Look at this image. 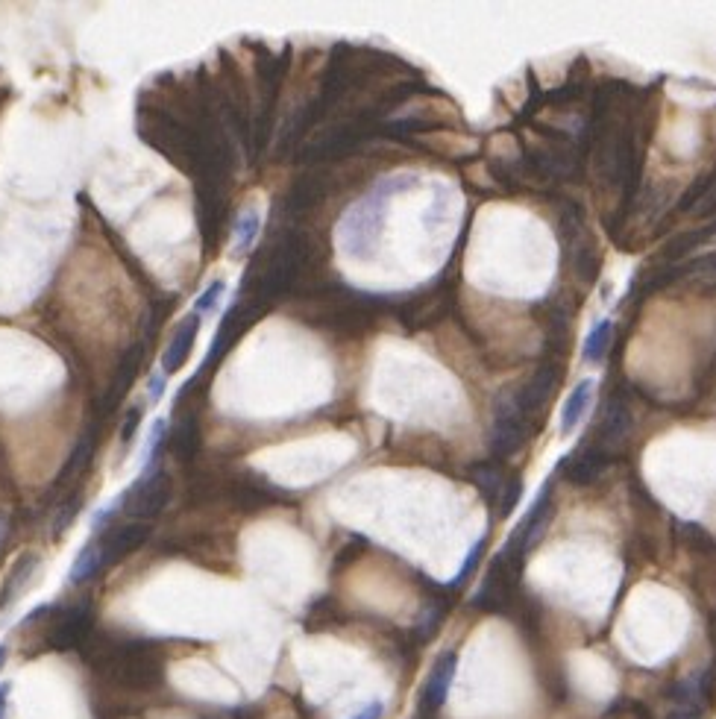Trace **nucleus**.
Instances as JSON below:
<instances>
[{"label":"nucleus","mask_w":716,"mask_h":719,"mask_svg":"<svg viewBox=\"0 0 716 719\" xmlns=\"http://www.w3.org/2000/svg\"><path fill=\"white\" fill-rule=\"evenodd\" d=\"M611 335H614L611 320H599V323L590 329L587 341H584V361L596 364V361L605 359V353H608V347H611Z\"/></svg>","instance_id":"13"},{"label":"nucleus","mask_w":716,"mask_h":719,"mask_svg":"<svg viewBox=\"0 0 716 719\" xmlns=\"http://www.w3.org/2000/svg\"><path fill=\"white\" fill-rule=\"evenodd\" d=\"M141 405H135L130 408V414H127V423H124V429H121V441H124V447H130V441H133L135 429H138V423H141Z\"/></svg>","instance_id":"19"},{"label":"nucleus","mask_w":716,"mask_h":719,"mask_svg":"<svg viewBox=\"0 0 716 719\" xmlns=\"http://www.w3.org/2000/svg\"><path fill=\"white\" fill-rule=\"evenodd\" d=\"M455 670H458V658H455V652H444V655L438 658V664L432 667V673L426 678V684H423L420 714L435 717V714L444 708V702H447L449 696V687H452V678H455Z\"/></svg>","instance_id":"5"},{"label":"nucleus","mask_w":716,"mask_h":719,"mask_svg":"<svg viewBox=\"0 0 716 719\" xmlns=\"http://www.w3.org/2000/svg\"><path fill=\"white\" fill-rule=\"evenodd\" d=\"M482 552H485V540H479L473 549H470V555H467V561H464V567L458 570V576L452 579V587L464 585L467 579H470V573L476 570V564H479V558H482Z\"/></svg>","instance_id":"17"},{"label":"nucleus","mask_w":716,"mask_h":719,"mask_svg":"<svg viewBox=\"0 0 716 719\" xmlns=\"http://www.w3.org/2000/svg\"><path fill=\"white\" fill-rule=\"evenodd\" d=\"M593 388H596L593 379H582L573 388V394L567 397V403L561 408V435H570L582 423L587 408H590V400H593Z\"/></svg>","instance_id":"10"},{"label":"nucleus","mask_w":716,"mask_h":719,"mask_svg":"<svg viewBox=\"0 0 716 719\" xmlns=\"http://www.w3.org/2000/svg\"><path fill=\"white\" fill-rule=\"evenodd\" d=\"M226 294V282L224 279H215L200 297H197V303H194V312L203 317V315H215L218 312V306H221V300H224Z\"/></svg>","instance_id":"15"},{"label":"nucleus","mask_w":716,"mask_h":719,"mask_svg":"<svg viewBox=\"0 0 716 719\" xmlns=\"http://www.w3.org/2000/svg\"><path fill=\"white\" fill-rule=\"evenodd\" d=\"M259 229H262V215H259V209H253V206L244 209V212L238 215V221H235V229H232V250H235V256L250 253V247L256 244Z\"/></svg>","instance_id":"12"},{"label":"nucleus","mask_w":716,"mask_h":719,"mask_svg":"<svg viewBox=\"0 0 716 719\" xmlns=\"http://www.w3.org/2000/svg\"><path fill=\"white\" fill-rule=\"evenodd\" d=\"M39 564H42V561H39L36 552H24V555L9 567V573H6V579H3V587H0V611L12 608V605L21 599V593L27 590L30 579L36 576Z\"/></svg>","instance_id":"9"},{"label":"nucleus","mask_w":716,"mask_h":719,"mask_svg":"<svg viewBox=\"0 0 716 719\" xmlns=\"http://www.w3.org/2000/svg\"><path fill=\"white\" fill-rule=\"evenodd\" d=\"M147 538H150V526H147V523H138V520L112 529L109 535H100L103 564H118L121 558H127L130 552H135Z\"/></svg>","instance_id":"7"},{"label":"nucleus","mask_w":716,"mask_h":719,"mask_svg":"<svg viewBox=\"0 0 716 719\" xmlns=\"http://www.w3.org/2000/svg\"><path fill=\"white\" fill-rule=\"evenodd\" d=\"M89 631V608L86 605H74L59 620H53V626L47 631V643L53 649H74V646H80L89 637Z\"/></svg>","instance_id":"6"},{"label":"nucleus","mask_w":716,"mask_h":719,"mask_svg":"<svg viewBox=\"0 0 716 719\" xmlns=\"http://www.w3.org/2000/svg\"><path fill=\"white\" fill-rule=\"evenodd\" d=\"M80 496H74L71 502H65L62 508H59V514H56V523H53V538H62L65 535V529L77 520V511H80Z\"/></svg>","instance_id":"16"},{"label":"nucleus","mask_w":716,"mask_h":719,"mask_svg":"<svg viewBox=\"0 0 716 719\" xmlns=\"http://www.w3.org/2000/svg\"><path fill=\"white\" fill-rule=\"evenodd\" d=\"M6 705H9V684H0V719L6 717Z\"/></svg>","instance_id":"21"},{"label":"nucleus","mask_w":716,"mask_h":719,"mask_svg":"<svg viewBox=\"0 0 716 719\" xmlns=\"http://www.w3.org/2000/svg\"><path fill=\"white\" fill-rule=\"evenodd\" d=\"M6 529H9V523H6V514H0V546H3V538H6Z\"/></svg>","instance_id":"22"},{"label":"nucleus","mask_w":716,"mask_h":719,"mask_svg":"<svg viewBox=\"0 0 716 719\" xmlns=\"http://www.w3.org/2000/svg\"><path fill=\"white\" fill-rule=\"evenodd\" d=\"M165 385H168V376L159 370V373H153L150 376V382H147V403H159L162 400V394H165Z\"/></svg>","instance_id":"18"},{"label":"nucleus","mask_w":716,"mask_h":719,"mask_svg":"<svg viewBox=\"0 0 716 719\" xmlns=\"http://www.w3.org/2000/svg\"><path fill=\"white\" fill-rule=\"evenodd\" d=\"M200 320H203V317L197 315V312H191V315L179 323V329L174 332L168 350L162 353V373H165V376L177 373L179 367L188 361L191 350H194V341H197V332H200Z\"/></svg>","instance_id":"8"},{"label":"nucleus","mask_w":716,"mask_h":719,"mask_svg":"<svg viewBox=\"0 0 716 719\" xmlns=\"http://www.w3.org/2000/svg\"><path fill=\"white\" fill-rule=\"evenodd\" d=\"M168 499H171V479L165 473H153L147 479H138L133 488H127L124 514H130L138 523L150 520V517L162 514Z\"/></svg>","instance_id":"4"},{"label":"nucleus","mask_w":716,"mask_h":719,"mask_svg":"<svg viewBox=\"0 0 716 719\" xmlns=\"http://www.w3.org/2000/svg\"><path fill=\"white\" fill-rule=\"evenodd\" d=\"M165 435H168V420H165V417H159V420L153 423V429H150L147 441H144V450H141V461H144L141 479H147V476H153V473H156V452L162 450V441H165Z\"/></svg>","instance_id":"14"},{"label":"nucleus","mask_w":716,"mask_h":719,"mask_svg":"<svg viewBox=\"0 0 716 719\" xmlns=\"http://www.w3.org/2000/svg\"><path fill=\"white\" fill-rule=\"evenodd\" d=\"M414 182L411 174H394L388 180H382L364 200H358L356 206L341 218L338 224V241L350 256H373L376 244H379V232L385 226V203L405 191Z\"/></svg>","instance_id":"1"},{"label":"nucleus","mask_w":716,"mask_h":719,"mask_svg":"<svg viewBox=\"0 0 716 719\" xmlns=\"http://www.w3.org/2000/svg\"><path fill=\"white\" fill-rule=\"evenodd\" d=\"M3 664H6V646L0 643V667H3Z\"/></svg>","instance_id":"23"},{"label":"nucleus","mask_w":716,"mask_h":719,"mask_svg":"<svg viewBox=\"0 0 716 719\" xmlns=\"http://www.w3.org/2000/svg\"><path fill=\"white\" fill-rule=\"evenodd\" d=\"M103 567H106L103 564V546H100V538H94L80 549V555L71 567V585H86Z\"/></svg>","instance_id":"11"},{"label":"nucleus","mask_w":716,"mask_h":719,"mask_svg":"<svg viewBox=\"0 0 716 719\" xmlns=\"http://www.w3.org/2000/svg\"><path fill=\"white\" fill-rule=\"evenodd\" d=\"M382 714H385V705H382V702H370V705H364L353 719H382Z\"/></svg>","instance_id":"20"},{"label":"nucleus","mask_w":716,"mask_h":719,"mask_svg":"<svg viewBox=\"0 0 716 719\" xmlns=\"http://www.w3.org/2000/svg\"><path fill=\"white\" fill-rule=\"evenodd\" d=\"M526 411L517 403V394H502L493 420V447L502 455H514L526 441Z\"/></svg>","instance_id":"3"},{"label":"nucleus","mask_w":716,"mask_h":719,"mask_svg":"<svg viewBox=\"0 0 716 719\" xmlns=\"http://www.w3.org/2000/svg\"><path fill=\"white\" fill-rule=\"evenodd\" d=\"M103 670L112 684L124 687L127 693H153L165 681V664L159 652L138 643L115 646L112 652H106Z\"/></svg>","instance_id":"2"}]
</instances>
